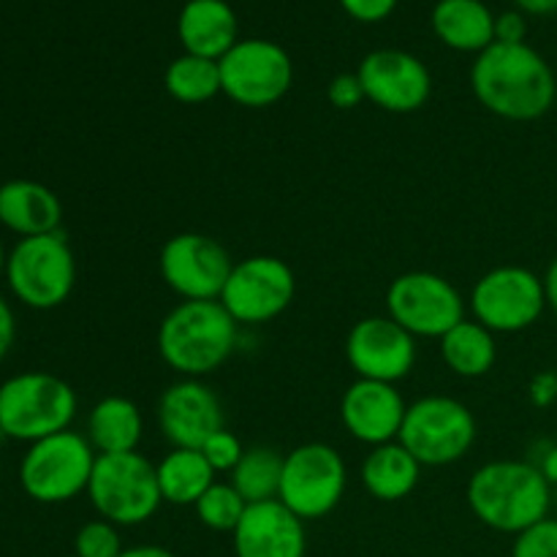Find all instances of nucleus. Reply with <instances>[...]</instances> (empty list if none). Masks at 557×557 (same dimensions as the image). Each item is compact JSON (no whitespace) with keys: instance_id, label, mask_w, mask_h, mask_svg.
I'll return each mask as SVG.
<instances>
[{"instance_id":"4","label":"nucleus","mask_w":557,"mask_h":557,"mask_svg":"<svg viewBox=\"0 0 557 557\" xmlns=\"http://www.w3.org/2000/svg\"><path fill=\"white\" fill-rule=\"evenodd\" d=\"M76 392L60 375L16 373L0 384V433L3 438L36 444L54 433L71 430L76 419Z\"/></svg>"},{"instance_id":"23","label":"nucleus","mask_w":557,"mask_h":557,"mask_svg":"<svg viewBox=\"0 0 557 557\" xmlns=\"http://www.w3.org/2000/svg\"><path fill=\"white\" fill-rule=\"evenodd\" d=\"M359 476H362L364 490L375 500L395 504V500L408 498L419 487L422 462L400 441H392V444L373 446L368 451V457L362 460V468H359Z\"/></svg>"},{"instance_id":"2","label":"nucleus","mask_w":557,"mask_h":557,"mask_svg":"<svg viewBox=\"0 0 557 557\" xmlns=\"http://www.w3.org/2000/svg\"><path fill=\"white\" fill-rule=\"evenodd\" d=\"M239 324L218 299H183L158 326V354L183 379H205L228 362Z\"/></svg>"},{"instance_id":"29","label":"nucleus","mask_w":557,"mask_h":557,"mask_svg":"<svg viewBox=\"0 0 557 557\" xmlns=\"http://www.w3.org/2000/svg\"><path fill=\"white\" fill-rule=\"evenodd\" d=\"M196 517L205 528L215 533H234V528L243 520L245 504L243 495L232 487V482H215L199 500H196Z\"/></svg>"},{"instance_id":"16","label":"nucleus","mask_w":557,"mask_h":557,"mask_svg":"<svg viewBox=\"0 0 557 557\" xmlns=\"http://www.w3.org/2000/svg\"><path fill=\"white\" fill-rule=\"evenodd\" d=\"M346 359L357 379L397 384L417 364V337L389 315H368L348 332Z\"/></svg>"},{"instance_id":"15","label":"nucleus","mask_w":557,"mask_h":557,"mask_svg":"<svg viewBox=\"0 0 557 557\" xmlns=\"http://www.w3.org/2000/svg\"><path fill=\"white\" fill-rule=\"evenodd\" d=\"M364 98L392 114H411L433 96L430 69L403 49H375L364 54L357 69Z\"/></svg>"},{"instance_id":"1","label":"nucleus","mask_w":557,"mask_h":557,"mask_svg":"<svg viewBox=\"0 0 557 557\" xmlns=\"http://www.w3.org/2000/svg\"><path fill=\"white\" fill-rule=\"evenodd\" d=\"M471 87L490 114L511 123L544 117L557 98L553 65L528 41H495L479 52L471 65Z\"/></svg>"},{"instance_id":"6","label":"nucleus","mask_w":557,"mask_h":557,"mask_svg":"<svg viewBox=\"0 0 557 557\" xmlns=\"http://www.w3.org/2000/svg\"><path fill=\"white\" fill-rule=\"evenodd\" d=\"M96 457L87 435L63 430L27 446L20 460V484L36 504H69L87 493Z\"/></svg>"},{"instance_id":"9","label":"nucleus","mask_w":557,"mask_h":557,"mask_svg":"<svg viewBox=\"0 0 557 557\" xmlns=\"http://www.w3.org/2000/svg\"><path fill=\"white\" fill-rule=\"evenodd\" d=\"M221 92L245 109H267L281 101L294 82V63L270 38H239L221 60Z\"/></svg>"},{"instance_id":"41","label":"nucleus","mask_w":557,"mask_h":557,"mask_svg":"<svg viewBox=\"0 0 557 557\" xmlns=\"http://www.w3.org/2000/svg\"><path fill=\"white\" fill-rule=\"evenodd\" d=\"M539 471L544 473V479H547L549 484H557V446L544 455V460L539 462Z\"/></svg>"},{"instance_id":"30","label":"nucleus","mask_w":557,"mask_h":557,"mask_svg":"<svg viewBox=\"0 0 557 557\" xmlns=\"http://www.w3.org/2000/svg\"><path fill=\"white\" fill-rule=\"evenodd\" d=\"M120 553H123V539H120L117 525H112V522L92 520L76 531V557H120Z\"/></svg>"},{"instance_id":"38","label":"nucleus","mask_w":557,"mask_h":557,"mask_svg":"<svg viewBox=\"0 0 557 557\" xmlns=\"http://www.w3.org/2000/svg\"><path fill=\"white\" fill-rule=\"evenodd\" d=\"M515 5L522 11V14H536V16L557 14V0H515Z\"/></svg>"},{"instance_id":"44","label":"nucleus","mask_w":557,"mask_h":557,"mask_svg":"<svg viewBox=\"0 0 557 557\" xmlns=\"http://www.w3.org/2000/svg\"><path fill=\"white\" fill-rule=\"evenodd\" d=\"M63 557H76V555H63Z\"/></svg>"},{"instance_id":"37","label":"nucleus","mask_w":557,"mask_h":557,"mask_svg":"<svg viewBox=\"0 0 557 557\" xmlns=\"http://www.w3.org/2000/svg\"><path fill=\"white\" fill-rule=\"evenodd\" d=\"M555 397H557V375L555 373L536 375L531 384V400L544 408L549 406V403H555Z\"/></svg>"},{"instance_id":"3","label":"nucleus","mask_w":557,"mask_h":557,"mask_svg":"<svg viewBox=\"0 0 557 557\" xmlns=\"http://www.w3.org/2000/svg\"><path fill=\"white\" fill-rule=\"evenodd\" d=\"M466 500L482 525L517 536L547 520L553 509V484L531 462L495 460L468 479Z\"/></svg>"},{"instance_id":"39","label":"nucleus","mask_w":557,"mask_h":557,"mask_svg":"<svg viewBox=\"0 0 557 557\" xmlns=\"http://www.w3.org/2000/svg\"><path fill=\"white\" fill-rule=\"evenodd\" d=\"M120 557H177V555L169 553L166 547H158V544H141V547L123 549Z\"/></svg>"},{"instance_id":"26","label":"nucleus","mask_w":557,"mask_h":557,"mask_svg":"<svg viewBox=\"0 0 557 557\" xmlns=\"http://www.w3.org/2000/svg\"><path fill=\"white\" fill-rule=\"evenodd\" d=\"M163 504L196 506V500L215 484V471L201 449H169L156 466Z\"/></svg>"},{"instance_id":"21","label":"nucleus","mask_w":557,"mask_h":557,"mask_svg":"<svg viewBox=\"0 0 557 557\" xmlns=\"http://www.w3.org/2000/svg\"><path fill=\"white\" fill-rule=\"evenodd\" d=\"M63 205L58 194L36 180H9L0 185V223L25 237L60 232Z\"/></svg>"},{"instance_id":"20","label":"nucleus","mask_w":557,"mask_h":557,"mask_svg":"<svg viewBox=\"0 0 557 557\" xmlns=\"http://www.w3.org/2000/svg\"><path fill=\"white\" fill-rule=\"evenodd\" d=\"M177 36L188 54L221 60L239 41L237 11L226 0H188L177 16Z\"/></svg>"},{"instance_id":"12","label":"nucleus","mask_w":557,"mask_h":557,"mask_svg":"<svg viewBox=\"0 0 557 557\" xmlns=\"http://www.w3.org/2000/svg\"><path fill=\"white\" fill-rule=\"evenodd\" d=\"M386 315L413 337H444L466 321V299L438 272H403L386 288Z\"/></svg>"},{"instance_id":"19","label":"nucleus","mask_w":557,"mask_h":557,"mask_svg":"<svg viewBox=\"0 0 557 557\" xmlns=\"http://www.w3.org/2000/svg\"><path fill=\"white\" fill-rule=\"evenodd\" d=\"M232 536L237 557H305L308 549L305 522L281 500L250 504Z\"/></svg>"},{"instance_id":"25","label":"nucleus","mask_w":557,"mask_h":557,"mask_svg":"<svg viewBox=\"0 0 557 557\" xmlns=\"http://www.w3.org/2000/svg\"><path fill=\"white\" fill-rule=\"evenodd\" d=\"M441 359L460 379H482L498 362L495 332L473 319L460 321L441 337Z\"/></svg>"},{"instance_id":"35","label":"nucleus","mask_w":557,"mask_h":557,"mask_svg":"<svg viewBox=\"0 0 557 557\" xmlns=\"http://www.w3.org/2000/svg\"><path fill=\"white\" fill-rule=\"evenodd\" d=\"M528 22L525 14L520 9L517 11H504V14L495 16V41L500 44H522L525 41Z\"/></svg>"},{"instance_id":"28","label":"nucleus","mask_w":557,"mask_h":557,"mask_svg":"<svg viewBox=\"0 0 557 557\" xmlns=\"http://www.w3.org/2000/svg\"><path fill=\"white\" fill-rule=\"evenodd\" d=\"M163 87L180 103H207L221 92V65L199 54H180L166 65Z\"/></svg>"},{"instance_id":"11","label":"nucleus","mask_w":557,"mask_h":557,"mask_svg":"<svg viewBox=\"0 0 557 557\" xmlns=\"http://www.w3.org/2000/svg\"><path fill=\"white\" fill-rule=\"evenodd\" d=\"M468 302L473 321L495 335H515L542 319L547 310V292L544 277L533 270L504 264L479 277Z\"/></svg>"},{"instance_id":"17","label":"nucleus","mask_w":557,"mask_h":557,"mask_svg":"<svg viewBox=\"0 0 557 557\" xmlns=\"http://www.w3.org/2000/svg\"><path fill=\"white\" fill-rule=\"evenodd\" d=\"M158 428L172 449H201L212 433L223 430V406L201 379H180L158 400Z\"/></svg>"},{"instance_id":"24","label":"nucleus","mask_w":557,"mask_h":557,"mask_svg":"<svg viewBox=\"0 0 557 557\" xmlns=\"http://www.w3.org/2000/svg\"><path fill=\"white\" fill-rule=\"evenodd\" d=\"M145 433V417L134 400L109 395L98 400L87 413V441L98 455H123L139 449Z\"/></svg>"},{"instance_id":"34","label":"nucleus","mask_w":557,"mask_h":557,"mask_svg":"<svg viewBox=\"0 0 557 557\" xmlns=\"http://www.w3.org/2000/svg\"><path fill=\"white\" fill-rule=\"evenodd\" d=\"M341 9L357 22H384L397 9V0H337Z\"/></svg>"},{"instance_id":"13","label":"nucleus","mask_w":557,"mask_h":557,"mask_svg":"<svg viewBox=\"0 0 557 557\" xmlns=\"http://www.w3.org/2000/svg\"><path fill=\"white\" fill-rule=\"evenodd\" d=\"M297 294L294 270L277 256H248L234 270L218 302L239 326H259L286 313Z\"/></svg>"},{"instance_id":"10","label":"nucleus","mask_w":557,"mask_h":557,"mask_svg":"<svg viewBox=\"0 0 557 557\" xmlns=\"http://www.w3.org/2000/svg\"><path fill=\"white\" fill-rule=\"evenodd\" d=\"M348 487V468L330 444H302L283 460L281 500L302 522L321 520L341 506Z\"/></svg>"},{"instance_id":"43","label":"nucleus","mask_w":557,"mask_h":557,"mask_svg":"<svg viewBox=\"0 0 557 557\" xmlns=\"http://www.w3.org/2000/svg\"><path fill=\"white\" fill-rule=\"evenodd\" d=\"M553 520L557 522V500H555V517H553Z\"/></svg>"},{"instance_id":"33","label":"nucleus","mask_w":557,"mask_h":557,"mask_svg":"<svg viewBox=\"0 0 557 557\" xmlns=\"http://www.w3.org/2000/svg\"><path fill=\"white\" fill-rule=\"evenodd\" d=\"M326 98L335 109H357L364 101V87L359 82L357 71L354 74H337L326 87Z\"/></svg>"},{"instance_id":"18","label":"nucleus","mask_w":557,"mask_h":557,"mask_svg":"<svg viewBox=\"0 0 557 557\" xmlns=\"http://www.w3.org/2000/svg\"><path fill=\"white\" fill-rule=\"evenodd\" d=\"M406 411L408 406L400 389L384 381L357 379L343 392L341 400V419L348 435L370 449L400 438Z\"/></svg>"},{"instance_id":"7","label":"nucleus","mask_w":557,"mask_h":557,"mask_svg":"<svg viewBox=\"0 0 557 557\" xmlns=\"http://www.w3.org/2000/svg\"><path fill=\"white\" fill-rule=\"evenodd\" d=\"M5 283L16 302L30 310H54L76 286V259L60 232L25 237L5 259Z\"/></svg>"},{"instance_id":"42","label":"nucleus","mask_w":557,"mask_h":557,"mask_svg":"<svg viewBox=\"0 0 557 557\" xmlns=\"http://www.w3.org/2000/svg\"><path fill=\"white\" fill-rule=\"evenodd\" d=\"M5 259H9V253H5L3 243H0V277L5 275Z\"/></svg>"},{"instance_id":"31","label":"nucleus","mask_w":557,"mask_h":557,"mask_svg":"<svg viewBox=\"0 0 557 557\" xmlns=\"http://www.w3.org/2000/svg\"><path fill=\"white\" fill-rule=\"evenodd\" d=\"M511 557H557V522L553 517L517 533Z\"/></svg>"},{"instance_id":"8","label":"nucleus","mask_w":557,"mask_h":557,"mask_svg":"<svg viewBox=\"0 0 557 557\" xmlns=\"http://www.w3.org/2000/svg\"><path fill=\"white\" fill-rule=\"evenodd\" d=\"M476 435V417L466 403L430 395L408 406L397 441L422 462V468H444L460 462L473 449Z\"/></svg>"},{"instance_id":"36","label":"nucleus","mask_w":557,"mask_h":557,"mask_svg":"<svg viewBox=\"0 0 557 557\" xmlns=\"http://www.w3.org/2000/svg\"><path fill=\"white\" fill-rule=\"evenodd\" d=\"M14 337H16L14 310H11V305L0 297V362L9 357L11 346H14Z\"/></svg>"},{"instance_id":"27","label":"nucleus","mask_w":557,"mask_h":557,"mask_svg":"<svg viewBox=\"0 0 557 557\" xmlns=\"http://www.w3.org/2000/svg\"><path fill=\"white\" fill-rule=\"evenodd\" d=\"M283 460H286V455H281L272 446H250V449H245L237 468L228 473V482L243 495L248 506L277 500V495H281Z\"/></svg>"},{"instance_id":"5","label":"nucleus","mask_w":557,"mask_h":557,"mask_svg":"<svg viewBox=\"0 0 557 557\" xmlns=\"http://www.w3.org/2000/svg\"><path fill=\"white\" fill-rule=\"evenodd\" d=\"M87 498L98 517L117 528L145 525L161 509L158 471L139 449L123 455H98Z\"/></svg>"},{"instance_id":"32","label":"nucleus","mask_w":557,"mask_h":557,"mask_svg":"<svg viewBox=\"0 0 557 557\" xmlns=\"http://www.w3.org/2000/svg\"><path fill=\"white\" fill-rule=\"evenodd\" d=\"M201 455L207 457V462H210L212 471L215 473H232L234 468H237V462L243 460L245 446H243V441L232 433V430L223 428L205 441V446H201Z\"/></svg>"},{"instance_id":"22","label":"nucleus","mask_w":557,"mask_h":557,"mask_svg":"<svg viewBox=\"0 0 557 557\" xmlns=\"http://www.w3.org/2000/svg\"><path fill=\"white\" fill-rule=\"evenodd\" d=\"M433 33L455 52H484L495 44V14L484 0H438L430 14Z\"/></svg>"},{"instance_id":"14","label":"nucleus","mask_w":557,"mask_h":557,"mask_svg":"<svg viewBox=\"0 0 557 557\" xmlns=\"http://www.w3.org/2000/svg\"><path fill=\"white\" fill-rule=\"evenodd\" d=\"M163 283L183 299H221L234 270L228 250L199 232H183L166 239L158 256Z\"/></svg>"},{"instance_id":"40","label":"nucleus","mask_w":557,"mask_h":557,"mask_svg":"<svg viewBox=\"0 0 557 557\" xmlns=\"http://www.w3.org/2000/svg\"><path fill=\"white\" fill-rule=\"evenodd\" d=\"M544 292H547V308H553L557 313V256L549 264L547 275H544Z\"/></svg>"}]
</instances>
